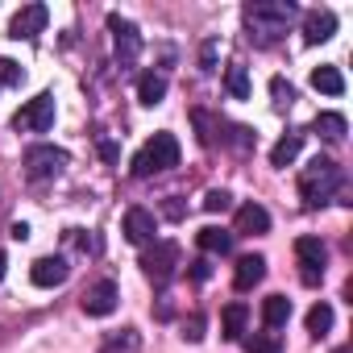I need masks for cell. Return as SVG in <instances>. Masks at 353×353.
<instances>
[{
	"label": "cell",
	"mask_w": 353,
	"mask_h": 353,
	"mask_svg": "<svg viewBox=\"0 0 353 353\" xmlns=\"http://www.w3.org/2000/svg\"><path fill=\"white\" fill-rule=\"evenodd\" d=\"M5 266H9V262H5V254H0V279H5Z\"/></svg>",
	"instance_id": "obj_36"
},
{
	"label": "cell",
	"mask_w": 353,
	"mask_h": 353,
	"mask_svg": "<svg viewBox=\"0 0 353 353\" xmlns=\"http://www.w3.org/2000/svg\"><path fill=\"white\" fill-rule=\"evenodd\" d=\"M46 21H50V9H46V5H26V9L9 21V38H17V42H34V38L46 30Z\"/></svg>",
	"instance_id": "obj_9"
},
{
	"label": "cell",
	"mask_w": 353,
	"mask_h": 353,
	"mask_svg": "<svg viewBox=\"0 0 353 353\" xmlns=\"http://www.w3.org/2000/svg\"><path fill=\"white\" fill-rule=\"evenodd\" d=\"M341 183H345V170L332 162V158H312L307 166H303V174H299V196H303V204L307 208H320V204H328L336 192H341Z\"/></svg>",
	"instance_id": "obj_2"
},
{
	"label": "cell",
	"mask_w": 353,
	"mask_h": 353,
	"mask_svg": "<svg viewBox=\"0 0 353 353\" xmlns=\"http://www.w3.org/2000/svg\"><path fill=\"white\" fill-rule=\"evenodd\" d=\"M312 88L324 92V96H341V92H345V75H341L336 67H316V71H312Z\"/></svg>",
	"instance_id": "obj_22"
},
{
	"label": "cell",
	"mask_w": 353,
	"mask_h": 353,
	"mask_svg": "<svg viewBox=\"0 0 353 353\" xmlns=\"http://www.w3.org/2000/svg\"><path fill=\"white\" fill-rule=\"evenodd\" d=\"M233 233L229 229H216V225H204L200 233H196V245L204 250V254H212V258H225V254H233Z\"/></svg>",
	"instance_id": "obj_16"
},
{
	"label": "cell",
	"mask_w": 353,
	"mask_h": 353,
	"mask_svg": "<svg viewBox=\"0 0 353 353\" xmlns=\"http://www.w3.org/2000/svg\"><path fill=\"white\" fill-rule=\"evenodd\" d=\"M179 166V141H174V133H154L129 162L133 179H154V174Z\"/></svg>",
	"instance_id": "obj_3"
},
{
	"label": "cell",
	"mask_w": 353,
	"mask_h": 353,
	"mask_svg": "<svg viewBox=\"0 0 353 353\" xmlns=\"http://www.w3.org/2000/svg\"><path fill=\"white\" fill-rule=\"evenodd\" d=\"M241 17H245V38L254 46H274L299 17V5H291V0H250Z\"/></svg>",
	"instance_id": "obj_1"
},
{
	"label": "cell",
	"mask_w": 353,
	"mask_h": 353,
	"mask_svg": "<svg viewBox=\"0 0 353 353\" xmlns=\"http://www.w3.org/2000/svg\"><path fill=\"white\" fill-rule=\"evenodd\" d=\"M225 208H233V196L225 188H216V192L204 196V212H225Z\"/></svg>",
	"instance_id": "obj_29"
},
{
	"label": "cell",
	"mask_w": 353,
	"mask_h": 353,
	"mask_svg": "<svg viewBox=\"0 0 353 353\" xmlns=\"http://www.w3.org/2000/svg\"><path fill=\"white\" fill-rule=\"evenodd\" d=\"M137 349H141L137 328H121V332H112V336L100 345V353H137Z\"/></svg>",
	"instance_id": "obj_23"
},
{
	"label": "cell",
	"mask_w": 353,
	"mask_h": 353,
	"mask_svg": "<svg viewBox=\"0 0 353 353\" xmlns=\"http://www.w3.org/2000/svg\"><path fill=\"white\" fill-rule=\"evenodd\" d=\"M241 349L245 353H283V336L279 332H254V336H241Z\"/></svg>",
	"instance_id": "obj_24"
},
{
	"label": "cell",
	"mask_w": 353,
	"mask_h": 353,
	"mask_svg": "<svg viewBox=\"0 0 353 353\" xmlns=\"http://www.w3.org/2000/svg\"><path fill=\"white\" fill-rule=\"evenodd\" d=\"M262 233H270V212L262 204H241L233 237H262Z\"/></svg>",
	"instance_id": "obj_14"
},
{
	"label": "cell",
	"mask_w": 353,
	"mask_h": 353,
	"mask_svg": "<svg viewBox=\"0 0 353 353\" xmlns=\"http://www.w3.org/2000/svg\"><path fill=\"white\" fill-rule=\"evenodd\" d=\"M336 353H349V349H345V345H341V349H336Z\"/></svg>",
	"instance_id": "obj_37"
},
{
	"label": "cell",
	"mask_w": 353,
	"mask_h": 353,
	"mask_svg": "<svg viewBox=\"0 0 353 353\" xmlns=\"http://www.w3.org/2000/svg\"><path fill=\"white\" fill-rule=\"evenodd\" d=\"M141 270H145V279H154L158 287H166V283L174 279V270H179V245H174V241H154V245H145Z\"/></svg>",
	"instance_id": "obj_6"
},
{
	"label": "cell",
	"mask_w": 353,
	"mask_h": 353,
	"mask_svg": "<svg viewBox=\"0 0 353 353\" xmlns=\"http://www.w3.org/2000/svg\"><path fill=\"white\" fill-rule=\"evenodd\" d=\"M67 274H71V266H67V258H59V254L38 258V262L30 266V283H34V287H63Z\"/></svg>",
	"instance_id": "obj_12"
},
{
	"label": "cell",
	"mask_w": 353,
	"mask_h": 353,
	"mask_svg": "<svg viewBox=\"0 0 353 353\" xmlns=\"http://www.w3.org/2000/svg\"><path fill=\"white\" fill-rule=\"evenodd\" d=\"M117 299H121L117 283H112V279H100L96 287L83 291V312H88V316H112V312H117Z\"/></svg>",
	"instance_id": "obj_11"
},
{
	"label": "cell",
	"mask_w": 353,
	"mask_h": 353,
	"mask_svg": "<svg viewBox=\"0 0 353 353\" xmlns=\"http://www.w3.org/2000/svg\"><path fill=\"white\" fill-rule=\"evenodd\" d=\"M100 154H104L108 162H117V145H112V141H100Z\"/></svg>",
	"instance_id": "obj_35"
},
{
	"label": "cell",
	"mask_w": 353,
	"mask_h": 353,
	"mask_svg": "<svg viewBox=\"0 0 353 353\" xmlns=\"http://www.w3.org/2000/svg\"><path fill=\"white\" fill-rule=\"evenodd\" d=\"M54 117H59L54 92H42V96L26 100V104L13 112V125H17L21 133H46V129H54Z\"/></svg>",
	"instance_id": "obj_4"
},
{
	"label": "cell",
	"mask_w": 353,
	"mask_h": 353,
	"mask_svg": "<svg viewBox=\"0 0 353 353\" xmlns=\"http://www.w3.org/2000/svg\"><path fill=\"white\" fill-rule=\"evenodd\" d=\"M137 100H141L145 108L162 104V100H166V75H158V71H145V75L137 79Z\"/></svg>",
	"instance_id": "obj_19"
},
{
	"label": "cell",
	"mask_w": 353,
	"mask_h": 353,
	"mask_svg": "<svg viewBox=\"0 0 353 353\" xmlns=\"http://www.w3.org/2000/svg\"><path fill=\"white\" fill-rule=\"evenodd\" d=\"M216 50H221V42H216V38H208V42H204V50H200V67H204V71H216Z\"/></svg>",
	"instance_id": "obj_30"
},
{
	"label": "cell",
	"mask_w": 353,
	"mask_h": 353,
	"mask_svg": "<svg viewBox=\"0 0 353 353\" xmlns=\"http://www.w3.org/2000/svg\"><path fill=\"white\" fill-rule=\"evenodd\" d=\"M262 279H266V258H262V254L237 258V270H233V287H237V291H254Z\"/></svg>",
	"instance_id": "obj_15"
},
{
	"label": "cell",
	"mask_w": 353,
	"mask_h": 353,
	"mask_svg": "<svg viewBox=\"0 0 353 353\" xmlns=\"http://www.w3.org/2000/svg\"><path fill=\"white\" fill-rule=\"evenodd\" d=\"M299 150H303V133H283L279 141H274V150H270V166H291L295 158H299Z\"/></svg>",
	"instance_id": "obj_20"
},
{
	"label": "cell",
	"mask_w": 353,
	"mask_h": 353,
	"mask_svg": "<svg viewBox=\"0 0 353 353\" xmlns=\"http://www.w3.org/2000/svg\"><path fill=\"white\" fill-rule=\"evenodd\" d=\"M270 96H274V108H279V112H287V108L295 104V88H291L283 75H274V79H270Z\"/></svg>",
	"instance_id": "obj_27"
},
{
	"label": "cell",
	"mask_w": 353,
	"mask_h": 353,
	"mask_svg": "<svg viewBox=\"0 0 353 353\" xmlns=\"http://www.w3.org/2000/svg\"><path fill=\"white\" fill-rule=\"evenodd\" d=\"M166 216H170V221H179V216H183V204H179V200H170V204H166Z\"/></svg>",
	"instance_id": "obj_34"
},
{
	"label": "cell",
	"mask_w": 353,
	"mask_h": 353,
	"mask_svg": "<svg viewBox=\"0 0 353 353\" xmlns=\"http://www.w3.org/2000/svg\"><path fill=\"white\" fill-rule=\"evenodd\" d=\"M336 34V13L332 9H307L303 13V42L307 46H324Z\"/></svg>",
	"instance_id": "obj_10"
},
{
	"label": "cell",
	"mask_w": 353,
	"mask_h": 353,
	"mask_svg": "<svg viewBox=\"0 0 353 353\" xmlns=\"http://www.w3.org/2000/svg\"><path fill=\"white\" fill-rule=\"evenodd\" d=\"M245 320H250V307L241 299H233L225 312H221V336L225 341H241L245 336Z\"/></svg>",
	"instance_id": "obj_17"
},
{
	"label": "cell",
	"mask_w": 353,
	"mask_h": 353,
	"mask_svg": "<svg viewBox=\"0 0 353 353\" xmlns=\"http://www.w3.org/2000/svg\"><path fill=\"white\" fill-rule=\"evenodd\" d=\"M345 129H349V121H345L341 112H320V117L312 121V133H320L324 141H341Z\"/></svg>",
	"instance_id": "obj_21"
},
{
	"label": "cell",
	"mask_w": 353,
	"mask_h": 353,
	"mask_svg": "<svg viewBox=\"0 0 353 353\" xmlns=\"http://www.w3.org/2000/svg\"><path fill=\"white\" fill-rule=\"evenodd\" d=\"M0 83H5V88H21L26 83V71L13 59H0Z\"/></svg>",
	"instance_id": "obj_28"
},
{
	"label": "cell",
	"mask_w": 353,
	"mask_h": 353,
	"mask_svg": "<svg viewBox=\"0 0 353 353\" xmlns=\"http://www.w3.org/2000/svg\"><path fill=\"white\" fill-rule=\"evenodd\" d=\"M108 30H112V46H117V67H133L137 54H141V34L129 17L121 13H108Z\"/></svg>",
	"instance_id": "obj_8"
},
{
	"label": "cell",
	"mask_w": 353,
	"mask_h": 353,
	"mask_svg": "<svg viewBox=\"0 0 353 353\" xmlns=\"http://www.w3.org/2000/svg\"><path fill=\"white\" fill-rule=\"evenodd\" d=\"M225 92H229L233 100H245V96H250V71H245L241 63H233V67L225 71Z\"/></svg>",
	"instance_id": "obj_25"
},
{
	"label": "cell",
	"mask_w": 353,
	"mask_h": 353,
	"mask_svg": "<svg viewBox=\"0 0 353 353\" xmlns=\"http://www.w3.org/2000/svg\"><path fill=\"white\" fill-rule=\"evenodd\" d=\"M332 320H336V312H332V303H316V307L307 312V332H312V336H328V328H332Z\"/></svg>",
	"instance_id": "obj_26"
},
{
	"label": "cell",
	"mask_w": 353,
	"mask_h": 353,
	"mask_svg": "<svg viewBox=\"0 0 353 353\" xmlns=\"http://www.w3.org/2000/svg\"><path fill=\"white\" fill-rule=\"evenodd\" d=\"M291 312H295V307H291L287 295H266V299H262V324H266L270 332H274V328H287Z\"/></svg>",
	"instance_id": "obj_18"
},
{
	"label": "cell",
	"mask_w": 353,
	"mask_h": 353,
	"mask_svg": "<svg viewBox=\"0 0 353 353\" xmlns=\"http://www.w3.org/2000/svg\"><path fill=\"white\" fill-rule=\"evenodd\" d=\"M9 237H13V241H30V225H26V221H17V225L9 229Z\"/></svg>",
	"instance_id": "obj_33"
},
{
	"label": "cell",
	"mask_w": 353,
	"mask_h": 353,
	"mask_svg": "<svg viewBox=\"0 0 353 353\" xmlns=\"http://www.w3.org/2000/svg\"><path fill=\"white\" fill-rule=\"evenodd\" d=\"M183 336H188L192 345H196V341H204V316H200V312H196L192 320H183Z\"/></svg>",
	"instance_id": "obj_31"
},
{
	"label": "cell",
	"mask_w": 353,
	"mask_h": 353,
	"mask_svg": "<svg viewBox=\"0 0 353 353\" xmlns=\"http://www.w3.org/2000/svg\"><path fill=\"white\" fill-rule=\"evenodd\" d=\"M295 258H299V279L303 287H320L324 266H328V245L320 237H299L295 241Z\"/></svg>",
	"instance_id": "obj_7"
},
{
	"label": "cell",
	"mask_w": 353,
	"mask_h": 353,
	"mask_svg": "<svg viewBox=\"0 0 353 353\" xmlns=\"http://www.w3.org/2000/svg\"><path fill=\"white\" fill-rule=\"evenodd\" d=\"M192 279H196V283H208V279H212V262H208V258H196V262H192Z\"/></svg>",
	"instance_id": "obj_32"
},
{
	"label": "cell",
	"mask_w": 353,
	"mask_h": 353,
	"mask_svg": "<svg viewBox=\"0 0 353 353\" xmlns=\"http://www.w3.org/2000/svg\"><path fill=\"white\" fill-rule=\"evenodd\" d=\"M154 233H158L154 212H145V208H129V212H125V241H133V245H154Z\"/></svg>",
	"instance_id": "obj_13"
},
{
	"label": "cell",
	"mask_w": 353,
	"mask_h": 353,
	"mask_svg": "<svg viewBox=\"0 0 353 353\" xmlns=\"http://www.w3.org/2000/svg\"><path fill=\"white\" fill-rule=\"evenodd\" d=\"M71 154L59 150V145H30L26 150V174L34 183H46V179H59V174L67 170Z\"/></svg>",
	"instance_id": "obj_5"
}]
</instances>
